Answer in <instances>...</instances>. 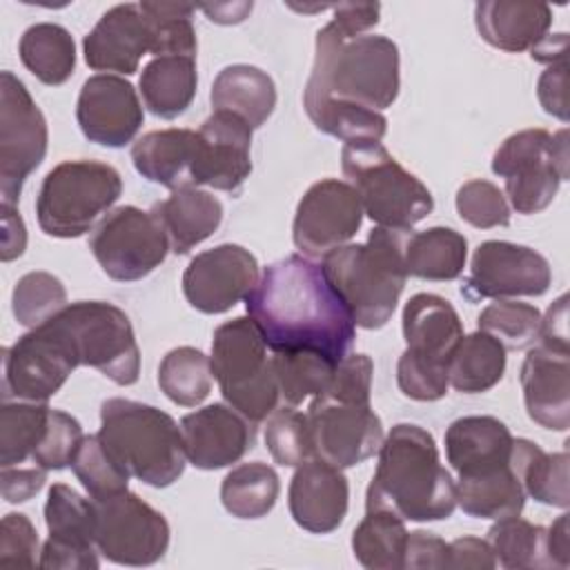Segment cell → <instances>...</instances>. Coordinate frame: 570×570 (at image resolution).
<instances>
[{
  "mask_svg": "<svg viewBox=\"0 0 570 570\" xmlns=\"http://www.w3.org/2000/svg\"><path fill=\"white\" fill-rule=\"evenodd\" d=\"M245 307L272 352H318L338 363L356 338L352 312L323 265L301 254L267 265Z\"/></svg>",
  "mask_w": 570,
  "mask_h": 570,
  "instance_id": "obj_1",
  "label": "cell"
},
{
  "mask_svg": "<svg viewBox=\"0 0 570 570\" xmlns=\"http://www.w3.org/2000/svg\"><path fill=\"white\" fill-rule=\"evenodd\" d=\"M456 508V483L441 465L434 436L414 423H399L383 439L379 465L365 492V510L403 521H441Z\"/></svg>",
  "mask_w": 570,
  "mask_h": 570,
  "instance_id": "obj_2",
  "label": "cell"
},
{
  "mask_svg": "<svg viewBox=\"0 0 570 570\" xmlns=\"http://www.w3.org/2000/svg\"><path fill=\"white\" fill-rule=\"evenodd\" d=\"M399 85V47L390 38L376 33L347 36L330 20L316 33L303 107L338 100L381 111L392 107Z\"/></svg>",
  "mask_w": 570,
  "mask_h": 570,
  "instance_id": "obj_3",
  "label": "cell"
},
{
  "mask_svg": "<svg viewBox=\"0 0 570 570\" xmlns=\"http://www.w3.org/2000/svg\"><path fill=\"white\" fill-rule=\"evenodd\" d=\"M410 232L374 227L365 243H347L323 256V269L363 330L383 327L407 281L405 240Z\"/></svg>",
  "mask_w": 570,
  "mask_h": 570,
  "instance_id": "obj_4",
  "label": "cell"
},
{
  "mask_svg": "<svg viewBox=\"0 0 570 570\" xmlns=\"http://www.w3.org/2000/svg\"><path fill=\"white\" fill-rule=\"evenodd\" d=\"M98 436L129 476L151 488H167L185 472L183 432L167 412L154 405L107 399L100 405Z\"/></svg>",
  "mask_w": 570,
  "mask_h": 570,
  "instance_id": "obj_5",
  "label": "cell"
},
{
  "mask_svg": "<svg viewBox=\"0 0 570 570\" xmlns=\"http://www.w3.org/2000/svg\"><path fill=\"white\" fill-rule=\"evenodd\" d=\"M341 165L363 214L379 227L410 232L434 209L430 189L381 142L343 145Z\"/></svg>",
  "mask_w": 570,
  "mask_h": 570,
  "instance_id": "obj_6",
  "label": "cell"
},
{
  "mask_svg": "<svg viewBox=\"0 0 570 570\" xmlns=\"http://www.w3.org/2000/svg\"><path fill=\"white\" fill-rule=\"evenodd\" d=\"M209 361L223 399L247 421L261 423L278 407L281 392L272 356L249 316H238L214 330Z\"/></svg>",
  "mask_w": 570,
  "mask_h": 570,
  "instance_id": "obj_7",
  "label": "cell"
},
{
  "mask_svg": "<svg viewBox=\"0 0 570 570\" xmlns=\"http://www.w3.org/2000/svg\"><path fill=\"white\" fill-rule=\"evenodd\" d=\"M122 194L120 174L100 160H65L42 180L36 198L38 225L53 238L87 234Z\"/></svg>",
  "mask_w": 570,
  "mask_h": 570,
  "instance_id": "obj_8",
  "label": "cell"
},
{
  "mask_svg": "<svg viewBox=\"0 0 570 570\" xmlns=\"http://www.w3.org/2000/svg\"><path fill=\"white\" fill-rule=\"evenodd\" d=\"M51 323L69 343L78 365L98 370L116 385H134L140 376V350L129 316L107 301H78Z\"/></svg>",
  "mask_w": 570,
  "mask_h": 570,
  "instance_id": "obj_9",
  "label": "cell"
},
{
  "mask_svg": "<svg viewBox=\"0 0 570 570\" xmlns=\"http://www.w3.org/2000/svg\"><path fill=\"white\" fill-rule=\"evenodd\" d=\"M492 171L503 178L517 214L543 212L568 178V131L523 129L508 136L492 156Z\"/></svg>",
  "mask_w": 570,
  "mask_h": 570,
  "instance_id": "obj_10",
  "label": "cell"
},
{
  "mask_svg": "<svg viewBox=\"0 0 570 570\" xmlns=\"http://www.w3.org/2000/svg\"><path fill=\"white\" fill-rule=\"evenodd\" d=\"M312 456L336 468H354L381 450L383 423L370 399L321 392L307 407Z\"/></svg>",
  "mask_w": 570,
  "mask_h": 570,
  "instance_id": "obj_11",
  "label": "cell"
},
{
  "mask_svg": "<svg viewBox=\"0 0 570 570\" xmlns=\"http://www.w3.org/2000/svg\"><path fill=\"white\" fill-rule=\"evenodd\" d=\"M47 120L31 94L11 71L0 76V196L16 207L31 171L47 154Z\"/></svg>",
  "mask_w": 570,
  "mask_h": 570,
  "instance_id": "obj_12",
  "label": "cell"
},
{
  "mask_svg": "<svg viewBox=\"0 0 570 570\" xmlns=\"http://www.w3.org/2000/svg\"><path fill=\"white\" fill-rule=\"evenodd\" d=\"M89 249L109 278L131 283L149 276L165 261L169 243L151 212L125 205L96 225Z\"/></svg>",
  "mask_w": 570,
  "mask_h": 570,
  "instance_id": "obj_13",
  "label": "cell"
},
{
  "mask_svg": "<svg viewBox=\"0 0 570 570\" xmlns=\"http://www.w3.org/2000/svg\"><path fill=\"white\" fill-rule=\"evenodd\" d=\"M96 548L120 566H151L169 548V523L138 494L125 490L116 497L94 501Z\"/></svg>",
  "mask_w": 570,
  "mask_h": 570,
  "instance_id": "obj_14",
  "label": "cell"
},
{
  "mask_svg": "<svg viewBox=\"0 0 570 570\" xmlns=\"http://www.w3.org/2000/svg\"><path fill=\"white\" fill-rule=\"evenodd\" d=\"M2 361L4 401L13 396L29 403H47L78 367L69 343L51 323L29 330L4 347Z\"/></svg>",
  "mask_w": 570,
  "mask_h": 570,
  "instance_id": "obj_15",
  "label": "cell"
},
{
  "mask_svg": "<svg viewBox=\"0 0 570 570\" xmlns=\"http://www.w3.org/2000/svg\"><path fill=\"white\" fill-rule=\"evenodd\" d=\"M552 283L550 263L534 249L508 240H485L472 254L470 276L461 294L476 303L481 298L541 296Z\"/></svg>",
  "mask_w": 570,
  "mask_h": 570,
  "instance_id": "obj_16",
  "label": "cell"
},
{
  "mask_svg": "<svg viewBox=\"0 0 570 570\" xmlns=\"http://www.w3.org/2000/svg\"><path fill=\"white\" fill-rule=\"evenodd\" d=\"M363 223L361 200L350 183L325 178L298 200L292 238L307 258H321L347 245Z\"/></svg>",
  "mask_w": 570,
  "mask_h": 570,
  "instance_id": "obj_17",
  "label": "cell"
},
{
  "mask_svg": "<svg viewBox=\"0 0 570 570\" xmlns=\"http://www.w3.org/2000/svg\"><path fill=\"white\" fill-rule=\"evenodd\" d=\"M49 539L40 550V568L47 570H96V505L65 483H53L45 503Z\"/></svg>",
  "mask_w": 570,
  "mask_h": 570,
  "instance_id": "obj_18",
  "label": "cell"
},
{
  "mask_svg": "<svg viewBox=\"0 0 570 570\" xmlns=\"http://www.w3.org/2000/svg\"><path fill=\"white\" fill-rule=\"evenodd\" d=\"M256 256L234 243L196 254L183 274V294L187 303L203 314H223L258 283Z\"/></svg>",
  "mask_w": 570,
  "mask_h": 570,
  "instance_id": "obj_19",
  "label": "cell"
},
{
  "mask_svg": "<svg viewBox=\"0 0 570 570\" xmlns=\"http://www.w3.org/2000/svg\"><path fill=\"white\" fill-rule=\"evenodd\" d=\"M76 120L89 142L118 149L136 138L145 114L129 80L96 73L87 78L80 89Z\"/></svg>",
  "mask_w": 570,
  "mask_h": 570,
  "instance_id": "obj_20",
  "label": "cell"
},
{
  "mask_svg": "<svg viewBox=\"0 0 570 570\" xmlns=\"http://www.w3.org/2000/svg\"><path fill=\"white\" fill-rule=\"evenodd\" d=\"M187 461L198 470H220L240 461L256 441L254 423L225 403L200 407L180 421Z\"/></svg>",
  "mask_w": 570,
  "mask_h": 570,
  "instance_id": "obj_21",
  "label": "cell"
},
{
  "mask_svg": "<svg viewBox=\"0 0 570 570\" xmlns=\"http://www.w3.org/2000/svg\"><path fill=\"white\" fill-rule=\"evenodd\" d=\"M198 185L240 194L252 174V127L229 111H212L198 129Z\"/></svg>",
  "mask_w": 570,
  "mask_h": 570,
  "instance_id": "obj_22",
  "label": "cell"
},
{
  "mask_svg": "<svg viewBox=\"0 0 570 570\" xmlns=\"http://www.w3.org/2000/svg\"><path fill=\"white\" fill-rule=\"evenodd\" d=\"M347 501L350 485L341 468L316 456L296 468L287 492V505L298 528L314 534L334 532L347 514Z\"/></svg>",
  "mask_w": 570,
  "mask_h": 570,
  "instance_id": "obj_23",
  "label": "cell"
},
{
  "mask_svg": "<svg viewBox=\"0 0 570 570\" xmlns=\"http://www.w3.org/2000/svg\"><path fill=\"white\" fill-rule=\"evenodd\" d=\"M151 51L149 24L140 4H116L100 16L96 27L82 40L85 62L96 71H116L131 76L140 58Z\"/></svg>",
  "mask_w": 570,
  "mask_h": 570,
  "instance_id": "obj_24",
  "label": "cell"
},
{
  "mask_svg": "<svg viewBox=\"0 0 570 570\" xmlns=\"http://www.w3.org/2000/svg\"><path fill=\"white\" fill-rule=\"evenodd\" d=\"M521 390L528 416L546 430L570 428V352L534 345L521 365Z\"/></svg>",
  "mask_w": 570,
  "mask_h": 570,
  "instance_id": "obj_25",
  "label": "cell"
},
{
  "mask_svg": "<svg viewBox=\"0 0 570 570\" xmlns=\"http://www.w3.org/2000/svg\"><path fill=\"white\" fill-rule=\"evenodd\" d=\"M512 441L497 416H461L445 430V456L459 479L483 476L510 465Z\"/></svg>",
  "mask_w": 570,
  "mask_h": 570,
  "instance_id": "obj_26",
  "label": "cell"
},
{
  "mask_svg": "<svg viewBox=\"0 0 570 570\" xmlns=\"http://www.w3.org/2000/svg\"><path fill=\"white\" fill-rule=\"evenodd\" d=\"M200 140L191 129H158L138 138L131 147L136 171L149 183L171 191L198 187Z\"/></svg>",
  "mask_w": 570,
  "mask_h": 570,
  "instance_id": "obj_27",
  "label": "cell"
},
{
  "mask_svg": "<svg viewBox=\"0 0 570 570\" xmlns=\"http://www.w3.org/2000/svg\"><path fill=\"white\" fill-rule=\"evenodd\" d=\"M479 36L494 49L508 53L532 51L552 24V9L546 2L483 0L474 4Z\"/></svg>",
  "mask_w": 570,
  "mask_h": 570,
  "instance_id": "obj_28",
  "label": "cell"
},
{
  "mask_svg": "<svg viewBox=\"0 0 570 570\" xmlns=\"http://www.w3.org/2000/svg\"><path fill=\"white\" fill-rule=\"evenodd\" d=\"M405 350L419 358L448 365L456 343L463 338V325L450 301L436 294H414L403 307Z\"/></svg>",
  "mask_w": 570,
  "mask_h": 570,
  "instance_id": "obj_29",
  "label": "cell"
},
{
  "mask_svg": "<svg viewBox=\"0 0 570 570\" xmlns=\"http://www.w3.org/2000/svg\"><path fill=\"white\" fill-rule=\"evenodd\" d=\"M151 216L163 227L169 252L187 254L207 240L223 220V205L216 196L198 187H185L151 207Z\"/></svg>",
  "mask_w": 570,
  "mask_h": 570,
  "instance_id": "obj_30",
  "label": "cell"
},
{
  "mask_svg": "<svg viewBox=\"0 0 570 570\" xmlns=\"http://www.w3.org/2000/svg\"><path fill=\"white\" fill-rule=\"evenodd\" d=\"M209 100L214 111H229L256 129L267 122L276 107V87L258 67L229 65L218 71Z\"/></svg>",
  "mask_w": 570,
  "mask_h": 570,
  "instance_id": "obj_31",
  "label": "cell"
},
{
  "mask_svg": "<svg viewBox=\"0 0 570 570\" xmlns=\"http://www.w3.org/2000/svg\"><path fill=\"white\" fill-rule=\"evenodd\" d=\"M196 56H158L140 73L145 107L165 120L187 111L196 96Z\"/></svg>",
  "mask_w": 570,
  "mask_h": 570,
  "instance_id": "obj_32",
  "label": "cell"
},
{
  "mask_svg": "<svg viewBox=\"0 0 570 570\" xmlns=\"http://www.w3.org/2000/svg\"><path fill=\"white\" fill-rule=\"evenodd\" d=\"M510 465L525 494H530L534 501L563 510L570 505L566 450L548 454L528 439H514Z\"/></svg>",
  "mask_w": 570,
  "mask_h": 570,
  "instance_id": "obj_33",
  "label": "cell"
},
{
  "mask_svg": "<svg viewBox=\"0 0 570 570\" xmlns=\"http://www.w3.org/2000/svg\"><path fill=\"white\" fill-rule=\"evenodd\" d=\"M505 352L508 350L483 330L463 336L448 361L450 385L463 394L492 390L503 379Z\"/></svg>",
  "mask_w": 570,
  "mask_h": 570,
  "instance_id": "obj_34",
  "label": "cell"
},
{
  "mask_svg": "<svg viewBox=\"0 0 570 570\" xmlns=\"http://www.w3.org/2000/svg\"><path fill=\"white\" fill-rule=\"evenodd\" d=\"M468 258V240L450 227H430L410 234L405 240L407 276L423 281H454Z\"/></svg>",
  "mask_w": 570,
  "mask_h": 570,
  "instance_id": "obj_35",
  "label": "cell"
},
{
  "mask_svg": "<svg viewBox=\"0 0 570 570\" xmlns=\"http://www.w3.org/2000/svg\"><path fill=\"white\" fill-rule=\"evenodd\" d=\"M22 65L49 87L67 82L76 69V45L71 33L56 22H36L20 38Z\"/></svg>",
  "mask_w": 570,
  "mask_h": 570,
  "instance_id": "obj_36",
  "label": "cell"
},
{
  "mask_svg": "<svg viewBox=\"0 0 570 570\" xmlns=\"http://www.w3.org/2000/svg\"><path fill=\"white\" fill-rule=\"evenodd\" d=\"M456 505L474 519H505L519 517L525 505V490L517 479L512 465L492 474L459 479Z\"/></svg>",
  "mask_w": 570,
  "mask_h": 570,
  "instance_id": "obj_37",
  "label": "cell"
},
{
  "mask_svg": "<svg viewBox=\"0 0 570 570\" xmlns=\"http://www.w3.org/2000/svg\"><path fill=\"white\" fill-rule=\"evenodd\" d=\"M407 534L401 517L367 510L352 532V552L367 570H399L405 561Z\"/></svg>",
  "mask_w": 570,
  "mask_h": 570,
  "instance_id": "obj_38",
  "label": "cell"
},
{
  "mask_svg": "<svg viewBox=\"0 0 570 570\" xmlns=\"http://www.w3.org/2000/svg\"><path fill=\"white\" fill-rule=\"evenodd\" d=\"M278 474L261 461L240 463L220 483L223 508L236 519H261L276 505Z\"/></svg>",
  "mask_w": 570,
  "mask_h": 570,
  "instance_id": "obj_39",
  "label": "cell"
},
{
  "mask_svg": "<svg viewBox=\"0 0 570 570\" xmlns=\"http://www.w3.org/2000/svg\"><path fill=\"white\" fill-rule=\"evenodd\" d=\"M212 361L200 350L183 345L167 352L158 365L163 394L183 407L200 405L212 392Z\"/></svg>",
  "mask_w": 570,
  "mask_h": 570,
  "instance_id": "obj_40",
  "label": "cell"
},
{
  "mask_svg": "<svg viewBox=\"0 0 570 570\" xmlns=\"http://www.w3.org/2000/svg\"><path fill=\"white\" fill-rule=\"evenodd\" d=\"M488 543L499 566L508 570L552 568L546 548V528L519 517L497 519L488 530Z\"/></svg>",
  "mask_w": 570,
  "mask_h": 570,
  "instance_id": "obj_41",
  "label": "cell"
},
{
  "mask_svg": "<svg viewBox=\"0 0 570 570\" xmlns=\"http://www.w3.org/2000/svg\"><path fill=\"white\" fill-rule=\"evenodd\" d=\"M305 111L318 131L334 136L345 145L381 142L387 131V120L381 111L350 102L321 100L305 105Z\"/></svg>",
  "mask_w": 570,
  "mask_h": 570,
  "instance_id": "obj_42",
  "label": "cell"
},
{
  "mask_svg": "<svg viewBox=\"0 0 570 570\" xmlns=\"http://www.w3.org/2000/svg\"><path fill=\"white\" fill-rule=\"evenodd\" d=\"M47 403L4 401L0 410V465H20L33 456L49 419Z\"/></svg>",
  "mask_w": 570,
  "mask_h": 570,
  "instance_id": "obj_43",
  "label": "cell"
},
{
  "mask_svg": "<svg viewBox=\"0 0 570 570\" xmlns=\"http://www.w3.org/2000/svg\"><path fill=\"white\" fill-rule=\"evenodd\" d=\"M272 367L285 403L298 405L327 387L336 361L318 352H274Z\"/></svg>",
  "mask_w": 570,
  "mask_h": 570,
  "instance_id": "obj_44",
  "label": "cell"
},
{
  "mask_svg": "<svg viewBox=\"0 0 570 570\" xmlns=\"http://www.w3.org/2000/svg\"><path fill=\"white\" fill-rule=\"evenodd\" d=\"M196 7L180 2H140V11L149 24L151 51L158 56H196V29L191 13Z\"/></svg>",
  "mask_w": 570,
  "mask_h": 570,
  "instance_id": "obj_45",
  "label": "cell"
},
{
  "mask_svg": "<svg viewBox=\"0 0 570 570\" xmlns=\"http://www.w3.org/2000/svg\"><path fill=\"white\" fill-rule=\"evenodd\" d=\"M62 281L49 272H29L18 278L11 294V309L20 325L33 330L51 321L67 307Z\"/></svg>",
  "mask_w": 570,
  "mask_h": 570,
  "instance_id": "obj_46",
  "label": "cell"
},
{
  "mask_svg": "<svg viewBox=\"0 0 570 570\" xmlns=\"http://www.w3.org/2000/svg\"><path fill=\"white\" fill-rule=\"evenodd\" d=\"M71 470L94 501L116 497L129 488V472L107 452L98 434L82 439Z\"/></svg>",
  "mask_w": 570,
  "mask_h": 570,
  "instance_id": "obj_47",
  "label": "cell"
},
{
  "mask_svg": "<svg viewBox=\"0 0 570 570\" xmlns=\"http://www.w3.org/2000/svg\"><path fill=\"white\" fill-rule=\"evenodd\" d=\"M541 312L530 303L497 301L479 314V330L494 336L505 350H525L537 341Z\"/></svg>",
  "mask_w": 570,
  "mask_h": 570,
  "instance_id": "obj_48",
  "label": "cell"
},
{
  "mask_svg": "<svg viewBox=\"0 0 570 570\" xmlns=\"http://www.w3.org/2000/svg\"><path fill=\"white\" fill-rule=\"evenodd\" d=\"M265 445L278 465L298 468L303 461L312 456L307 414L294 410V405L276 407L267 416Z\"/></svg>",
  "mask_w": 570,
  "mask_h": 570,
  "instance_id": "obj_49",
  "label": "cell"
},
{
  "mask_svg": "<svg viewBox=\"0 0 570 570\" xmlns=\"http://www.w3.org/2000/svg\"><path fill=\"white\" fill-rule=\"evenodd\" d=\"M454 205L459 216L476 229L505 227L510 223V205L505 194L494 183L483 178L463 183L456 191Z\"/></svg>",
  "mask_w": 570,
  "mask_h": 570,
  "instance_id": "obj_50",
  "label": "cell"
},
{
  "mask_svg": "<svg viewBox=\"0 0 570 570\" xmlns=\"http://www.w3.org/2000/svg\"><path fill=\"white\" fill-rule=\"evenodd\" d=\"M82 439V428L71 414L62 410H49L45 434L31 459L45 470H65L71 465Z\"/></svg>",
  "mask_w": 570,
  "mask_h": 570,
  "instance_id": "obj_51",
  "label": "cell"
},
{
  "mask_svg": "<svg viewBox=\"0 0 570 570\" xmlns=\"http://www.w3.org/2000/svg\"><path fill=\"white\" fill-rule=\"evenodd\" d=\"M396 383L399 390L412 401H439L445 396L450 385L448 365L419 358L405 350L396 365Z\"/></svg>",
  "mask_w": 570,
  "mask_h": 570,
  "instance_id": "obj_52",
  "label": "cell"
},
{
  "mask_svg": "<svg viewBox=\"0 0 570 570\" xmlns=\"http://www.w3.org/2000/svg\"><path fill=\"white\" fill-rule=\"evenodd\" d=\"M40 541L33 523L27 514L9 512L0 523V563L2 566H22L33 568L40 559H36Z\"/></svg>",
  "mask_w": 570,
  "mask_h": 570,
  "instance_id": "obj_53",
  "label": "cell"
},
{
  "mask_svg": "<svg viewBox=\"0 0 570 570\" xmlns=\"http://www.w3.org/2000/svg\"><path fill=\"white\" fill-rule=\"evenodd\" d=\"M448 554H450V543L443 541L441 537L425 532V530H414L407 534V546H405V561L403 568H448Z\"/></svg>",
  "mask_w": 570,
  "mask_h": 570,
  "instance_id": "obj_54",
  "label": "cell"
},
{
  "mask_svg": "<svg viewBox=\"0 0 570 570\" xmlns=\"http://www.w3.org/2000/svg\"><path fill=\"white\" fill-rule=\"evenodd\" d=\"M45 481H47V470L40 465L2 468V476H0L2 499L7 503H24L45 488Z\"/></svg>",
  "mask_w": 570,
  "mask_h": 570,
  "instance_id": "obj_55",
  "label": "cell"
},
{
  "mask_svg": "<svg viewBox=\"0 0 570 570\" xmlns=\"http://www.w3.org/2000/svg\"><path fill=\"white\" fill-rule=\"evenodd\" d=\"M566 71H568V62H554L548 65V69L541 73L539 82H537V96L539 102L543 107L546 114L559 118V120H568V102H566Z\"/></svg>",
  "mask_w": 570,
  "mask_h": 570,
  "instance_id": "obj_56",
  "label": "cell"
},
{
  "mask_svg": "<svg viewBox=\"0 0 570 570\" xmlns=\"http://www.w3.org/2000/svg\"><path fill=\"white\" fill-rule=\"evenodd\" d=\"M497 566L494 552L488 543V539L476 537H461L450 541V554H448V568H479V570H492Z\"/></svg>",
  "mask_w": 570,
  "mask_h": 570,
  "instance_id": "obj_57",
  "label": "cell"
},
{
  "mask_svg": "<svg viewBox=\"0 0 570 570\" xmlns=\"http://www.w3.org/2000/svg\"><path fill=\"white\" fill-rule=\"evenodd\" d=\"M539 345L557 352H570L568 338V296L561 294L546 312L539 325Z\"/></svg>",
  "mask_w": 570,
  "mask_h": 570,
  "instance_id": "obj_58",
  "label": "cell"
},
{
  "mask_svg": "<svg viewBox=\"0 0 570 570\" xmlns=\"http://www.w3.org/2000/svg\"><path fill=\"white\" fill-rule=\"evenodd\" d=\"M27 247V229L16 207L2 205V261L9 263L24 254Z\"/></svg>",
  "mask_w": 570,
  "mask_h": 570,
  "instance_id": "obj_59",
  "label": "cell"
},
{
  "mask_svg": "<svg viewBox=\"0 0 570 570\" xmlns=\"http://www.w3.org/2000/svg\"><path fill=\"white\" fill-rule=\"evenodd\" d=\"M546 548L554 568H568L570 563V541H568V514L557 517V521L546 528Z\"/></svg>",
  "mask_w": 570,
  "mask_h": 570,
  "instance_id": "obj_60",
  "label": "cell"
},
{
  "mask_svg": "<svg viewBox=\"0 0 570 570\" xmlns=\"http://www.w3.org/2000/svg\"><path fill=\"white\" fill-rule=\"evenodd\" d=\"M566 45H568V36L566 33H554V36H546L532 51V60L537 62H546V65H554L566 60Z\"/></svg>",
  "mask_w": 570,
  "mask_h": 570,
  "instance_id": "obj_61",
  "label": "cell"
},
{
  "mask_svg": "<svg viewBox=\"0 0 570 570\" xmlns=\"http://www.w3.org/2000/svg\"><path fill=\"white\" fill-rule=\"evenodd\" d=\"M203 11L209 16L212 22H220V24H232V22H240L245 20V16L252 11V2H243V4H205Z\"/></svg>",
  "mask_w": 570,
  "mask_h": 570,
  "instance_id": "obj_62",
  "label": "cell"
}]
</instances>
